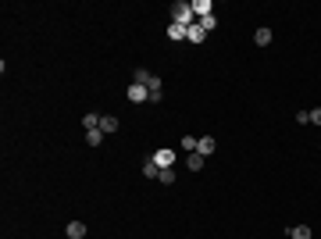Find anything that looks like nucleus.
Instances as JSON below:
<instances>
[{"label":"nucleus","mask_w":321,"mask_h":239,"mask_svg":"<svg viewBox=\"0 0 321 239\" xmlns=\"http://www.w3.org/2000/svg\"><path fill=\"white\" fill-rule=\"evenodd\" d=\"M204 161H207V157H200V154H189V157H186V168H189V171H200V168H204Z\"/></svg>","instance_id":"obj_12"},{"label":"nucleus","mask_w":321,"mask_h":239,"mask_svg":"<svg viewBox=\"0 0 321 239\" xmlns=\"http://www.w3.org/2000/svg\"><path fill=\"white\" fill-rule=\"evenodd\" d=\"M82 125H86V132H89V129H100V114H86Z\"/></svg>","instance_id":"obj_19"},{"label":"nucleus","mask_w":321,"mask_h":239,"mask_svg":"<svg viewBox=\"0 0 321 239\" xmlns=\"http://www.w3.org/2000/svg\"><path fill=\"white\" fill-rule=\"evenodd\" d=\"M150 93H164V82H161V75H150Z\"/></svg>","instance_id":"obj_18"},{"label":"nucleus","mask_w":321,"mask_h":239,"mask_svg":"<svg viewBox=\"0 0 321 239\" xmlns=\"http://www.w3.org/2000/svg\"><path fill=\"white\" fill-rule=\"evenodd\" d=\"M196 143H200V139H196V136H182V146H186V150H189V154H196Z\"/></svg>","instance_id":"obj_20"},{"label":"nucleus","mask_w":321,"mask_h":239,"mask_svg":"<svg viewBox=\"0 0 321 239\" xmlns=\"http://www.w3.org/2000/svg\"><path fill=\"white\" fill-rule=\"evenodd\" d=\"M86 236V225H82V221H71V225H68V239H82Z\"/></svg>","instance_id":"obj_13"},{"label":"nucleus","mask_w":321,"mask_h":239,"mask_svg":"<svg viewBox=\"0 0 321 239\" xmlns=\"http://www.w3.org/2000/svg\"><path fill=\"white\" fill-rule=\"evenodd\" d=\"M118 129H121V122L114 114H100V132L104 136H111V132H118Z\"/></svg>","instance_id":"obj_4"},{"label":"nucleus","mask_w":321,"mask_h":239,"mask_svg":"<svg viewBox=\"0 0 321 239\" xmlns=\"http://www.w3.org/2000/svg\"><path fill=\"white\" fill-rule=\"evenodd\" d=\"M125 97H129L132 103H143V100H150V89H146V86H136V82H132V86L125 89Z\"/></svg>","instance_id":"obj_3"},{"label":"nucleus","mask_w":321,"mask_h":239,"mask_svg":"<svg viewBox=\"0 0 321 239\" xmlns=\"http://www.w3.org/2000/svg\"><path fill=\"white\" fill-rule=\"evenodd\" d=\"M172 18L175 25H196V14H193V4H186V0H175V7H172Z\"/></svg>","instance_id":"obj_1"},{"label":"nucleus","mask_w":321,"mask_h":239,"mask_svg":"<svg viewBox=\"0 0 321 239\" xmlns=\"http://www.w3.org/2000/svg\"><path fill=\"white\" fill-rule=\"evenodd\" d=\"M132 82H136V86H150V71H146V68H136V71H132Z\"/></svg>","instance_id":"obj_11"},{"label":"nucleus","mask_w":321,"mask_h":239,"mask_svg":"<svg viewBox=\"0 0 321 239\" xmlns=\"http://www.w3.org/2000/svg\"><path fill=\"white\" fill-rule=\"evenodd\" d=\"M204 36H207V33H204V25H200V22L186 29V39H189V43H204Z\"/></svg>","instance_id":"obj_6"},{"label":"nucleus","mask_w":321,"mask_h":239,"mask_svg":"<svg viewBox=\"0 0 321 239\" xmlns=\"http://www.w3.org/2000/svg\"><path fill=\"white\" fill-rule=\"evenodd\" d=\"M271 39H275V36H271V29H268V25H261V29L253 33V43H257V47H268Z\"/></svg>","instance_id":"obj_5"},{"label":"nucleus","mask_w":321,"mask_h":239,"mask_svg":"<svg viewBox=\"0 0 321 239\" xmlns=\"http://www.w3.org/2000/svg\"><path fill=\"white\" fill-rule=\"evenodd\" d=\"M311 122H314V125H321V107H318V111H311Z\"/></svg>","instance_id":"obj_21"},{"label":"nucleus","mask_w":321,"mask_h":239,"mask_svg":"<svg viewBox=\"0 0 321 239\" xmlns=\"http://www.w3.org/2000/svg\"><path fill=\"white\" fill-rule=\"evenodd\" d=\"M154 164H157V168H172V164H175V150H172V146H161V150L154 154Z\"/></svg>","instance_id":"obj_2"},{"label":"nucleus","mask_w":321,"mask_h":239,"mask_svg":"<svg viewBox=\"0 0 321 239\" xmlns=\"http://www.w3.org/2000/svg\"><path fill=\"white\" fill-rule=\"evenodd\" d=\"M143 175H146V178H157V175H161V168L154 164V157H150V161L143 164Z\"/></svg>","instance_id":"obj_16"},{"label":"nucleus","mask_w":321,"mask_h":239,"mask_svg":"<svg viewBox=\"0 0 321 239\" xmlns=\"http://www.w3.org/2000/svg\"><path fill=\"white\" fill-rule=\"evenodd\" d=\"M196 154H200V157L214 154V139H211V136H200V143H196Z\"/></svg>","instance_id":"obj_8"},{"label":"nucleus","mask_w":321,"mask_h":239,"mask_svg":"<svg viewBox=\"0 0 321 239\" xmlns=\"http://www.w3.org/2000/svg\"><path fill=\"white\" fill-rule=\"evenodd\" d=\"M211 11H214V7H211V0H193V14H196V18H207Z\"/></svg>","instance_id":"obj_7"},{"label":"nucleus","mask_w":321,"mask_h":239,"mask_svg":"<svg viewBox=\"0 0 321 239\" xmlns=\"http://www.w3.org/2000/svg\"><path fill=\"white\" fill-rule=\"evenodd\" d=\"M157 182H164V186H172V182H175V171H172V168H161V175H157Z\"/></svg>","instance_id":"obj_17"},{"label":"nucleus","mask_w":321,"mask_h":239,"mask_svg":"<svg viewBox=\"0 0 321 239\" xmlns=\"http://www.w3.org/2000/svg\"><path fill=\"white\" fill-rule=\"evenodd\" d=\"M168 39H175V43L186 39V25H175V22H172V25H168Z\"/></svg>","instance_id":"obj_10"},{"label":"nucleus","mask_w":321,"mask_h":239,"mask_svg":"<svg viewBox=\"0 0 321 239\" xmlns=\"http://www.w3.org/2000/svg\"><path fill=\"white\" fill-rule=\"evenodd\" d=\"M289 239H311V225H293L289 229Z\"/></svg>","instance_id":"obj_9"},{"label":"nucleus","mask_w":321,"mask_h":239,"mask_svg":"<svg viewBox=\"0 0 321 239\" xmlns=\"http://www.w3.org/2000/svg\"><path fill=\"white\" fill-rule=\"evenodd\" d=\"M86 143H89V146H100V143H104V132H100V129H89V132H86Z\"/></svg>","instance_id":"obj_14"},{"label":"nucleus","mask_w":321,"mask_h":239,"mask_svg":"<svg viewBox=\"0 0 321 239\" xmlns=\"http://www.w3.org/2000/svg\"><path fill=\"white\" fill-rule=\"evenodd\" d=\"M204 25V33H211V29H218V14H207V18H196Z\"/></svg>","instance_id":"obj_15"}]
</instances>
